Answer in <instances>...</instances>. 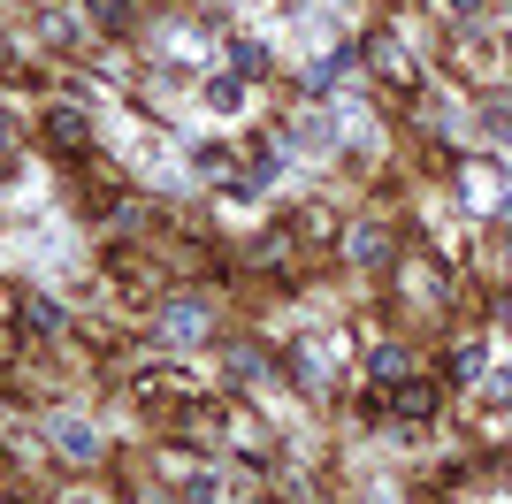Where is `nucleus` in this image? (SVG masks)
<instances>
[{"label":"nucleus","instance_id":"f257e3e1","mask_svg":"<svg viewBox=\"0 0 512 504\" xmlns=\"http://www.w3.org/2000/svg\"><path fill=\"white\" fill-rule=\"evenodd\" d=\"M459 184H467V207H505V168L497 161H467Z\"/></svg>","mask_w":512,"mask_h":504},{"label":"nucleus","instance_id":"f03ea898","mask_svg":"<svg viewBox=\"0 0 512 504\" xmlns=\"http://www.w3.org/2000/svg\"><path fill=\"white\" fill-rule=\"evenodd\" d=\"M207 336V306L199 298H176L169 314H161V344H199Z\"/></svg>","mask_w":512,"mask_h":504},{"label":"nucleus","instance_id":"7ed1b4c3","mask_svg":"<svg viewBox=\"0 0 512 504\" xmlns=\"http://www.w3.org/2000/svg\"><path fill=\"white\" fill-rule=\"evenodd\" d=\"M54 451H62V459H100V436H92V420L62 413V420H54Z\"/></svg>","mask_w":512,"mask_h":504},{"label":"nucleus","instance_id":"20e7f679","mask_svg":"<svg viewBox=\"0 0 512 504\" xmlns=\"http://www.w3.org/2000/svg\"><path fill=\"white\" fill-rule=\"evenodd\" d=\"M367 69H375L383 84H413V62H406V46H398V39H375V46H367Z\"/></svg>","mask_w":512,"mask_h":504},{"label":"nucleus","instance_id":"39448f33","mask_svg":"<svg viewBox=\"0 0 512 504\" xmlns=\"http://www.w3.org/2000/svg\"><path fill=\"white\" fill-rule=\"evenodd\" d=\"M390 405H398V413H406V420H428V413H436V390H428V382H398V390H390Z\"/></svg>","mask_w":512,"mask_h":504},{"label":"nucleus","instance_id":"423d86ee","mask_svg":"<svg viewBox=\"0 0 512 504\" xmlns=\"http://www.w3.org/2000/svg\"><path fill=\"white\" fill-rule=\"evenodd\" d=\"M367 375L383 382V390H398V382H406V375H413V359H406V352H398V344H383V352L367 359Z\"/></svg>","mask_w":512,"mask_h":504},{"label":"nucleus","instance_id":"0eeeda50","mask_svg":"<svg viewBox=\"0 0 512 504\" xmlns=\"http://www.w3.org/2000/svg\"><path fill=\"white\" fill-rule=\"evenodd\" d=\"M337 146V115H306L299 123V153H329Z\"/></svg>","mask_w":512,"mask_h":504},{"label":"nucleus","instance_id":"6e6552de","mask_svg":"<svg viewBox=\"0 0 512 504\" xmlns=\"http://www.w3.org/2000/svg\"><path fill=\"white\" fill-rule=\"evenodd\" d=\"M329 359H337V352H321V344H299V359H291V367H299L306 390H321V382H329Z\"/></svg>","mask_w":512,"mask_h":504},{"label":"nucleus","instance_id":"1a4fd4ad","mask_svg":"<svg viewBox=\"0 0 512 504\" xmlns=\"http://www.w3.org/2000/svg\"><path fill=\"white\" fill-rule=\"evenodd\" d=\"M207 107L214 115H237V107H245V84L237 77H207Z\"/></svg>","mask_w":512,"mask_h":504},{"label":"nucleus","instance_id":"9d476101","mask_svg":"<svg viewBox=\"0 0 512 504\" xmlns=\"http://www.w3.org/2000/svg\"><path fill=\"white\" fill-rule=\"evenodd\" d=\"M383 245H390L383 222H360V230H352V260H383Z\"/></svg>","mask_w":512,"mask_h":504},{"label":"nucleus","instance_id":"9b49d317","mask_svg":"<svg viewBox=\"0 0 512 504\" xmlns=\"http://www.w3.org/2000/svg\"><path fill=\"white\" fill-rule=\"evenodd\" d=\"M482 138H497V146L512 138V100H482Z\"/></svg>","mask_w":512,"mask_h":504},{"label":"nucleus","instance_id":"f8f14e48","mask_svg":"<svg viewBox=\"0 0 512 504\" xmlns=\"http://www.w3.org/2000/svg\"><path fill=\"white\" fill-rule=\"evenodd\" d=\"M482 375V344H459V352H451V382H474Z\"/></svg>","mask_w":512,"mask_h":504},{"label":"nucleus","instance_id":"ddd939ff","mask_svg":"<svg viewBox=\"0 0 512 504\" xmlns=\"http://www.w3.org/2000/svg\"><path fill=\"white\" fill-rule=\"evenodd\" d=\"M230 54H237V69H245V77H260V62H268V54H260V46H253V39H237V46H230Z\"/></svg>","mask_w":512,"mask_h":504},{"label":"nucleus","instance_id":"4468645a","mask_svg":"<svg viewBox=\"0 0 512 504\" xmlns=\"http://www.w3.org/2000/svg\"><path fill=\"white\" fill-rule=\"evenodd\" d=\"M490 405H512V367H505V375L490 382Z\"/></svg>","mask_w":512,"mask_h":504},{"label":"nucleus","instance_id":"2eb2a0df","mask_svg":"<svg viewBox=\"0 0 512 504\" xmlns=\"http://www.w3.org/2000/svg\"><path fill=\"white\" fill-rule=\"evenodd\" d=\"M444 8H451V16H474V0H444Z\"/></svg>","mask_w":512,"mask_h":504},{"label":"nucleus","instance_id":"dca6fc26","mask_svg":"<svg viewBox=\"0 0 512 504\" xmlns=\"http://www.w3.org/2000/svg\"><path fill=\"white\" fill-rule=\"evenodd\" d=\"M0 504H8V489H0Z\"/></svg>","mask_w":512,"mask_h":504}]
</instances>
